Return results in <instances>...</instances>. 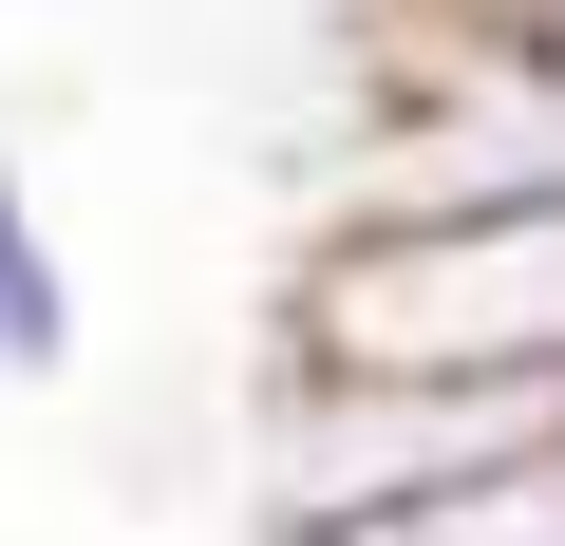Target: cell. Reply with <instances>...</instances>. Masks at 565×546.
Here are the masks:
<instances>
[{"label": "cell", "mask_w": 565, "mask_h": 546, "mask_svg": "<svg viewBox=\"0 0 565 546\" xmlns=\"http://www.w3.org/2000/svg\"><path fill=\"white\" fill-rule=\"evenodd\" d=\"M264 377H396V396H565V207L471 226H302Z\"/></svg>", "instance_id": "obj_1"}, {"label": "cell", "mask_w": 565, "mask_h": 546, "mask_svg": "<svg viewBox=\"0 0 565 546\" xmlns=\"http://www.w3.org/2000/svg\"><path fill=\"white\" fill-rule=\"evenodd\" d=\"M76 245H57V207H39V170H20V132H0V396H57L76 377Z\"/></svg>", "instance_id": "obj_3"}, {"label": "cell", "mask_w": 565, "mask_h": 546, "mask_svg": "<svg viewBox=\"0 0 565 546\" xmlns=\"http://www.w3.org/2000/svg\"><path fill=\"white\" fill-rule=\"evenodd\" d=\"M377 76L340 114V170L302 226H471V207H565V57L509 0H415L359 20Z\"/></svg>", "instance_id": "obj_2"}]
</instances>
